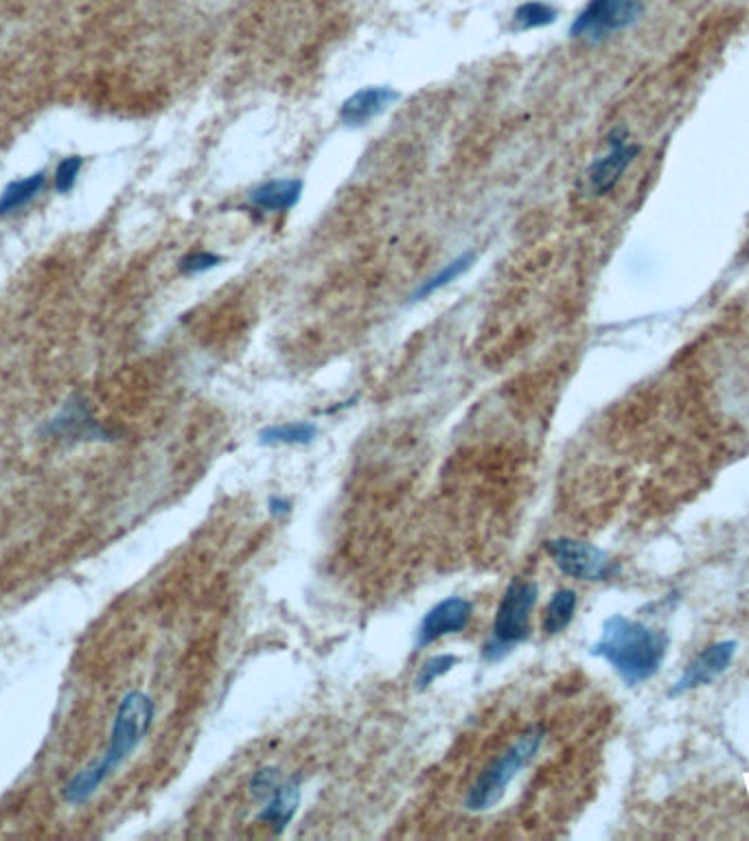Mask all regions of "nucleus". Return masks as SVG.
I'll list each match as a JSON object with an SVG mask.
<instances>
[{
  "instance_id": "1",
  "label": "nucleus",
  "mask_w": 749,
  "mask_h": 841,
  "mask_svg": "<svg viewBox=\"0 0 749 841\" xmlns=\"http://www.w3.org/2000/svg\"><path fill=\"white\" fill-rule=\"evenodd\" d=\"M668 647L671 638L664 629H653L642 620L614 614L605 618L590 653L612 666L622 682L633 688L660 673Z\"/></svg>"
},
{
  "instance_id": "2",
  "label": "nucleus",
  "mask_w": 749,
  "mask_h": 841,
  "mask_svg": "<svg viewBox=\"0 0 749 841\" xmlns=\"http://www.w3.org/2000/svg\"><path fill=\"white\" fill-rule=\"evenodd\" d=\"M156 717V704L154 699L141 693V690H132V693L121 699V704L114 712L112 730H110V743L106 752L97 760L95 765L79 771L71 780L66 782L64 787V802L79 806L88 802L99 787L106 782L114 771H117L128 756L136 750L141 741L147 736L149 728H152Z\"/></svg>"
},
{
  "instance_id": "3",
  "label": "nucleus",
  "mask_w": 749,
  "mask_h": 841,
  "mask_svg": "<svg viewBox=\"0 0 749 841\" xmlns=\"http://www.w3.org/2000/svg\"><path fill=\"white\" fill-rule=\"evenodd\" d=\"M546 741L544 725H530L506 750L493 758L480 771V776L469 787L465 798V809L471 813H485L500 804L509 791L511 782L537 758L541 745Z\"/></svg>"
},
{
  "instance_id": "4",
  "label": "nucleus",
  "mask_w": 749,
  "mask_h": 841,
  "mask_svg": "<svg viewBox=\"0 0 749 841\" xmlns=\"http://www.w3.org/2000/svg\"><path fill=\"white\" fill-rule=\"evenodd\" d=\"M539 585L535 581L513 579L506 587L491 625V638L482 647V660L500 662L517 644L530 636V616L537 605Z\"/></svg>"
},
{
  "instance_id": "5",
  "label": "nucleus",
  "mask_w": 749,
  "mask_h": 841,
  "mask_svg": "<svg viewBox=\"0 0 749 841\" xmlns=\"http://www.w3.org/2000/svg\"><path fill=\"white\" fill-rule=\"evenodd\" d=\"M642 0H590L570 25V36L583 42H603L636 25L642 16Z\"/></svg>"
},
{
  "instance_id": "6",
  "label": "nucleus",
  "mask_w": 749,
  "mask_h": 841,
  "mask_svg": "<svg viewBox=\"0 0 749 841\" xmlns=\"http://www.w3.org/2000/svg\"><path fill=\"white\" fill-rule=\"evenodd\" d=\"M546 552L561 574L576 581H607L616 572L614 561L609 559L607 552L590 541L572 537L548 539Z\"/></svg>"
},
{
  "instance_id": "7",
  "label": "nucleus",
  "mask_w": 749,
  "mask_h": 841,
  "mask_svg": "<svg viewBox=\"0 0 749 841\" xmlns=\"http://www.w3.org/2000/svg\"><path fill=\"white\" fill-rule=\"evenodd\" d=\"M638 154L640 145L631 141L627 130L616 128L607 136V152L592 160L590 167L585 169L581 178L583 193L590 195V198H603L609 191H614Z\"/></svg>"
},
{
  "instance_id": "8",
  "label": "nucleus",
  "mask_w": 749,
  "mask_h": 841,
  "mask_svg": "<svg viewBox=\"0 0 749 841\" xmlns=\"http://www.w3.org/2000/svg\"><path fill=\"white\" fill-rule=\"evenodd\" d=\"M736 649H739V642L736 640H719L712 642L708 647L697 653L693 660L686 664L682 675L677 677V682L668 690V697H682L690 690L710 686L714 679H719L725 671H728Z\"/></svg>"
},
{
  "instance_id": "9",
  "label": "nucleus",
  "mask_w": 749,
  "mask_h": 841,
  "mask_svg": "<svg viewBox=\"0 0 749 841\" xmlns=\"http://www.w3.org/2000/svg\"><path fill=\"white\" fill-rule=\"evenodd\" d=\"M474 618V603L463 596H449L428 609L417 629V651L447 636L463 633Z\"/></svg>"
},
{
  "instance_id": "10",
  "label": "nucleus",
  "mask_w": 749,
  "mask_h": 841,
  "mask_svg": "<svg viewBox=\"0 0 749 841\" xmlns=\"http://www.w3.org/2000/svg\"><path fill=\"white\" fill-rule=\"evenodd\" d=\"M44 436H60V439L77 441H101L108 436V430L99 425L88 410V401L79 395L68 397L62 410L42 428Z\"/></svg>"
},
{
  "instance_id": "11",
  "label": "nucleus",
  "mask_w": 749,
  "mask_h": 841,
  "mask_svg": "<svg viewBox=\"0 0 749 841\" xmlns=\"http://www.w3.org/2000/svg\"><path fill=\"white\" fill-rule=\"evenodd\" d=\"M399 99V92L388 86H366L340 106V121L347 128H364V125L384 114Z\"/></svg>"
},
{
  "instance_id": "12",
  "label": "nucleus",
  "mask_w": 749,
  "mask_h": 841,
  "mask_svg": "<svg viewBox=\"0 0 749 841\" xmlns=\"http://www.w3.org/2000/svg\"><path fill=\"white\" fill-rule=\"evenodd\" d=\"M298 804H301V778L294 776L290 780H283L279 789L263 802L259 822L268 824L276 835H281L292 824Z\"/></svg>"
},
{
  "instance_id": "13",
  "label": "nucleus",
  "mask_w": 749,
  "mask_h": 841,
  "mask_svg": "<svg viewBox=\"0 0 749 841\" xmlns=\"http://www.w3.org/2000/svg\"><path fill=\"white\" fill-rule=\"evenodd\" d=\"M303 180L298 178H279L259 184L250 191V204L263 213H283L290 211L301 202Z\"/></svg>"
},
{
  "instance_id": "14",
  "label": "nucleus",
  "mask_w": 749,
  "mask_h": 841,
  "mask_svg": "<svg viewBox=\"0 0 749 841\" xmlns=\"http://www.w3.org/2000/svg\"><path fill=\"white\" fill-rule=\"evenodd\" d=\"M44 187H46L44 171H36V174L20 178V180H11L3 189V193H0V217L16 215L18 211L25 209V206H29L38 198Z\"/></svg>"
},
{
  "instance_id": "15",
  "label": "nucleus",
  "mask_w": 749,
  "mask_h": 841,
  "mask_svg": "<svg viewBox=\"0 0 749 841\" xmlns=\"http://www.w3.org/2000/svg\"><path fill=\"white\" fill-rule=\"evenodd\" d=\"M576 607H579V596L570 587H561L555 594L550 596L544 612V631L548 636H557V633L566 631L576 614Z\"/></svg>"
},
{
  "instance_id": "16",
  "label": "nucleus",
  "mask_w": 749,
  "mask_h": 841,
  "mask_svg": "<svg viewBox=\"0 0 749 841\" xmlns=\"http://www.w3.org/2000/svg\"><path fill=\"white\" fill-rule=\"evenodd\" d=\"M318 436V428L314 423L309 421H294V423H279V425H270V428H265L259 432V443L261 445H287V447H296V445H309L314 443Z\"/></svg>"
},
{
  "instance_id": "17",
  "label": "nucleus",
  "mask_w": 749,
  "mask_h": 841,
  "mask_svg": "<svg viewBox=\"0 0 749 841\" xmlns=\"http://www.w3.org/2000/svg\"><path fill=\"white\" fill-rule=\"evenodd\" d=\"M474 261H476V252H471V250L463 252V255L456 257L454 261H449L445 268H441L434 276H430L428 281H423L419 285V290L412 294V301H425L428 296L443 290V287H447L449 283L456 281L460 274H465L471 266H474Z\"/></svg>"
},
{
  "instance_id": "18",
  "label": "nucleus",
  "mask_w": 749,
  "mask_h": 841,
  "mask_svg": "<svg viewBox=\"0 0 749 841\" xmlns=\"http://www.w3.org/2000/svg\"><path fill=\"white\" fill-rule=\"evenodd\" d=\"M559 11L544 0H526L520 7L515 9L513 14V29L515 31H535L550 27L552 22H557Z\"/></svg>"
},
{
  "instance_id": "19",
  "label": "nucleus",
  "mask_w": 749,
  "mask_h": 841,
  "mask_svg": "<svg viewBox=\"0 0 749 841\" xmlns=\"http://www.w3.org/2000/svg\"><path fill=\"white\" fill-rule=\"evenodd\" d=\"M456 664H458V658L454 653L434 655V658H430L428 662L421 666L417 679H414V686H417L419 693H423V690H428L436 682V679H441L443 675L452 671Z\"/></svg>"
},
{
  "instance_id": "20",
  "label": "nucleus",
  "mask_w": 749,
  "mask_h": 841,
  "mask_svg": "<svg viewBox=\"0 0 749 841\" xmlns=\"http://www.w3.org/2000/svg\"><path fill=\"white\" fill-rule=\"evenodd\" d=\"M84 169V158L82 156H66L60 160V165L55 167L53 174V187L57 193H71L79 180V174Z\"/></svg>"
},
{
  "instance_id": "21",
  "label": "nucleus",
  "mask_w": 749,
  "mask_h": 841,
  "mask_svg": "<svg viewBox=\"0 0 749 841\" xmlns=\"http://www.w3.org/2000/svg\"><path fill=\"white\" fill-rule=\"evenodd\" d=\"M283 782V776H281V771L276 769V767H263V769H259L255 776H252V780H250V793H252V798H255L257 802H265L268 800L272 793L279 789V785Z\"/></svg>"
},
{
  "instance_id": "22",
  "label": "nucleus",
  "mask_w": 749,
  "mask_h": 841,
  "mask_svg": "<svg viewBox=\"0 0 749 841\" xmlns=\"http://www.w3.org/2000/svg\"><path fill=\"white\" fill-rule=\"evenodd\" d=\"M220 263H222V257L215 255V252H209V250L189 252L187 257L180 259V272L187 276H198L217 268Z\"/></svg>"
},
{
  "instance_id": "23",
  "label": "nucleus",
  "mask_w": 749,
  "mask_h": 841,
  "mask_svg": "<svg viewBox=\"0 0 749 841\" xmlns=\"http://www.w3.org/2000/svg\"><path fill=\"white\" fill-rule=\"evenodd\" d=\"M268 511L272 517H285L292 511V502L283 498V495H272V498L268 500Z\"/></svg>"
}]
</instances>
